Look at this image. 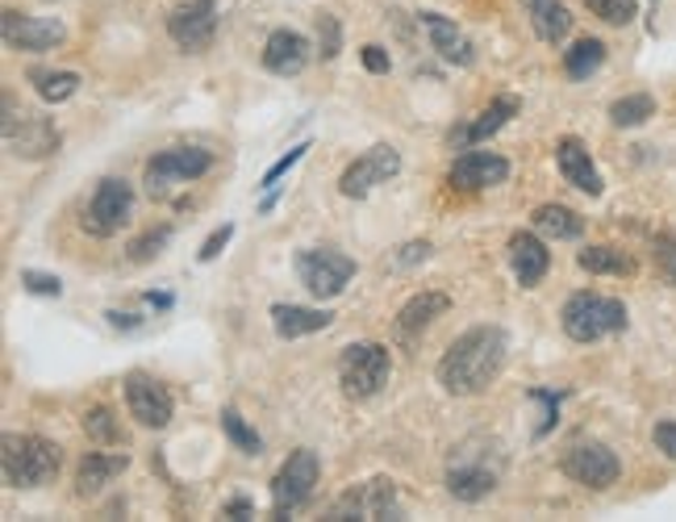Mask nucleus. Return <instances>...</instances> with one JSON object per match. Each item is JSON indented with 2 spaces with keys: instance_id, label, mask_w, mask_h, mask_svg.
<instances>
[{
  "instance_id": "obj_1",
  "label": "nucleus",
  "mask_w": 676,
  "mask_h": 522,
  "mask_svg": "<svg viewBox=\"0 0 676 522\" xmlns=\"http://www.w3.org/2000/svg\"><path fill=\"white\" fill-rule=\"evenodd\" d=\"M505 356H510V335L501 326H472L443 351L438 384L451 398H477L501 377Z\"/></svg>"
},
{
  "instance_id": "obj_2",
  "label": "nucleus",
  "mask_w": 676,
  "mask_h": 522,
  "mask_svg": "<svg viewBox=\"0 0 676 522\" xmlns=\"http://www.w3.org/2000/svg\"><path fill=\"white\" fill-rule=\"evenodd\" d=\"M505 477V447L493 435H468L451 447L447 468H443V485L456 502L477 505L484 502Z\"/></svg>"
},
{
  "instance_id": "obj_3",
  "label": "nucleus",
  "mask_w": 676,
  "mask_h": 522,
  "mask_svg": "<svg viewBox=\"0 0 676 522\" xmlns=\"http://www.w3.org/2000/svg\"><path fill=\"white\" fill-rule=\"evenodd\" d=\"M0 468H4V481L13 489H42V485H51L59 477L63 447L42 439V435H4Z\"/></svg>"
},
{
  "instance_id": "obj_4",
  "label": "nucleus",
  "mask_w": 676,
  "mask_h": 522,
  "mask_svg": "<svg viewBox=\"0 0 676 522\" xmlns=\"http://www.w3.org/2000/svg\"><path fill=\"white\" fill-rule=\"evenodd\" d=\"M0 130H4V146H9V155H18V160H51L55 151H59V126L55 118H46L39 109H18V101L4 93V121H0Z\"/></svg>"
},
{
  "instance_id": "obj_5",
  "label": "nucleus",
  "mask_w": 676,
  "mask_h": 522,
  "mask_svg": "<svg viewBox=\"0 0 676 522\" xmlns=\"http://www.w3.org/2000/svg\"><path fill=\"white\" fill-rule=\"evenodd\" d=\"M389 377H393V356H389L384 342L368 339L342 347V356H338V384H342V393L351 402L377 398L380 389L389 384Z\"/></svg>"
},
{
  "instance_id": "obj_6",
  "label": "nucleus",
  "mask_w": 676,
  "mask_h": 522,
  "mask_svg": "<svg viewBox=\"0 0 676 522\" xmlns=\"http://www.w3.org/2000/svg\"><path fill=\"white\" fill-rule=\"evenodd\" d=\"M559 322L573 342H597L626 326V305L618 297H601V293H573L559 309Z\"/></svg>"
},
{
  "instance_id": "obj_7",
  "label": "nucleus",
  "mask_w": 676,
  "mask_h": 522,
  "mask_svg": "<svg viewBox=\"0 0 676 522\" xmlns=\"http://www.w3.org/2000/svg\"><path fill=\"white\" fill-rule=\"evenodd\" d=\"M209 167H214V151H205V146H167L142 167V188H146L151 202H167L179 184L200 181Z\"/></svg>"
},
{
  "instance_id": "obj_8",
  "label": "nucleus",
  "mask_w": 676,
  "mask_h": 522,
  "mask_svg": "<svg viewBox=\"0 0 676 522\" xmlns=\"http://www.w3.org/2000/svg\"><path fill=\"white\" fill-rule=\"evenodd\" d=\"M318 477H321V460L318 452H309V447H297L288 460L280 464V472L272 477V514L276 519H288L293 510L314 498V489H318Z\"/></svg>"
},
{
  "instance_id": "obj_9",
  "label": "nucleus",
  "mask_w": 676,
  "mask_h": 522,
  "mask_svg": "<svg viewBox=\"0 0 676 522\" xmlns=\"http://www.w3.org/2000/svg\"><path fill=\"white\" fill-rule=\"evenodd\" d=\"M130 218H134V188H130V181L105 176V181L97 184L88 209H84L80 226L92 235V239H113Z\"/></svg>"
},
{
  "instance_id": "obj_10",
  "label": "nucleus",
  "mask_w": 676,
  "mask_h": 522,
  "mask_svg": "<svg viewBox=\"0 0 676 522\" xmlns=\"http://www.w3.org/2000/svg\"><path fill=\"white\" fill-rule=\"evenodd\" d=\"M297 276L318 302H330L351 284L356 260L342 251H330V247H305V251H297Z\"/></svg>"
},
{
  "instance_id": "obj_11",
  "label": "nucleus",
  "mask_w": 676,
  "mask_h": 522,
  "mask_svg": "<svg viewBox=\"0 0 676 522\" xmlns=\"http://www.w3.org/2000/svg\"><path fill=\"white\" fill-rule=\"evenodd\" d=\"M401 172V155L397 146H389V142H377V146H368L359 160H351L342 167V176H338V193L342 197H351V202H363L377 184L393 181Z\"/></svg>"
},
{
  "instance_id": "obj_12",
  "label": "nucleus",
  "mask_w": 676,
  "mask_h": 522,
  "mask_svg": "<svg viewBox=\"0 0 676 522\" xmlns=\"http://www.w3.org/2000/svg\"><path fill=\"white\" fill-rule=\"evenodd\" d=\"M326 519H401V502H397V485L389 481V477H377V481H363V485H351L342 498H338L330 510H326Z\"/></svg>"
},
{
  "instance_id": "obj_13",
  "label": "nucleus",
  "mask_w": 676,
  "mask_h": 522,
  "mask_svg": "<svg viewBox=\"0 0 676 522\" xmlns=\"http://www.w3.org/2000/svg\"><path fill=\"white\" fill-rule=\"evenodd\" d=\"M167 34L176 42L179 51L188 55H200L209 51V42L218 34V0H188V4H176L167 13Z\"/></svg>"
},
{
  "instance_id": "obj_14",
  "label": "nucleus",
  "mask_w": 676,
  "mask_h": 522,
  "mask_svg": "<svg viewBox=\"0 0 676 522\" xmlns=\"http://www.w3.org/2000/svg\"><path fill=\"white\" fill-rule=\"evenodd\" d=\"M0 39L9 51H51L67 39V25L59 18H30V13H18V9H4L0 13Z\"/></svg>"
},
{
  "instance_id": "obj_15",
  "label": "nucleus",
  "mask_w": 676,
  "mask_h": 522,
  "mask_svg": "<svg viewBox=\"0 0 676 522\" xmlns=\"http://www.w3.org/2000/svg\"><path fill=\"white\" fill-rule=\"evenodd\" d=\"M559 468H564L568 481L585 485V489H610L618 481V472H622V464L606 443H573L564 452Z\"/></svg>"
},
{
  "instance_id": "obj_16",
  "label": "nucleus",
  "mask_w": 676,
  "mask_h": 522,
  "mask_svg": "<svg viewBox=\"0 0 676 522\" xmlns=\"http://www.w3.org/2000/svg\"><path fill=\"white\" fill-rule=\"evenodd\" d=\"M126 405H130V418L146 426V431H163L172 422V414H176L172 393L155 377H146V372H130L126 377Z\"/></svg>"
},
{
  "instance_id": "obj_17",
  "label": "nucleus",
  "mask_w": 676,
  "mask_h": 522,
  "mask_svg": "<svg viewBox=\"0 0 676 522\" xmlns=\"http://www.w3.org/2000/svg\"><path fill=\"white\" fill-rule=\"evenodd\" d=\"M510 181V160H501L493 151H464L456 155V163L447 167V184L459 193H484V188H498Z\"/></svg>"
},
{
  "instance_id": "obj_18",
  "label": "nucleus",
  "mask_w": 676,
  "mask_h": 522,
  "mask_svg": "<svg viewBox=\"0 0 676 522\" xmlns=\"http://www.w3.org/2000/svg\"><path fill=\"white\" fill-rule=\"evenodd\" d=\"M517 109H522V101H517V97H510V93H501V97H493V101L480 109L477 118L468 121V126L451 130V139H447V142H451L456 151H468V146H477V142L493 139L501 126H505V121L517 118Z\"/></svg>"
},
{
  "instance_id": "obj_19",
  "label": "nucleus",
  "mask_w": 676,
  "mask_h": 522,
  "mask_svg": "<svg viewBox=\"0 0 676 522\" xmlns=\"http://www.w3.org/2000/svg\"><path fill=\"white\" fill-rule=\"evenodd\" d=\"M556 163H559V176L580 188V193H589V197H601V172H597L593 155H589V146L577 139V134H564L556 142Z\"/></svg>"
},
{
  "instance_id": "obj_20",
  "label": "nucleus",
  "mask_w": 676,
  "mask_h": 522,
  "mask_svg": "<svg viewBox=\"0 0 676 522\" xmlns=\"http://www.w3.org/2000/svg\"><path fill=\"white\" fill-rule=\"evenodd\" d=\"M510 268H514V276L522 289H535V284L547 276V268H552L547 242L538 239V235H531V230L510 235Z\"/></svg>"
},
{
  "instance_id": "obj_21",
  "label": "nucleus",
  "mask_w": 676,
  "mask_h": 522,
  "mask_svg": "<svg viewBox=\"0 0 676 522\" xmlns=\"http://www.w3.org/2000/svg\"><path fill=\"white\" fill-rule=\"evenodd\" d=\"M263 67L272 72V76H301L305 67H309V42L305 34L297 30H276L272 39L263 42Z\"/></svg>"
},
{
  "instance_id": "obj_22",
  "label": "nucleus",
  "mask_w": 676,
  "mask_h": 522,
  "mask_svg": "<svg viewBox=\"0 0 676 522\" xmlns=\"http://www.w3.org/2000/svg\"><path fill=\"white\" fill-rule=\"evenodd\" d=\"M418 21L426 25V34H430V46L447 63H456V67H472L477 63V46H472V39L451 18H443V13H418Z\"/></svg>"
},
{
  "instance_id": "obj_23",
  "label": "nucleus",
  "mask_w": 676,
  "mask_h": 522,
  "mask_svg": "<svg viewBox=\"0 0 676 522\" xmlns=\"http://www.w3.org/2000/svg\"><path fill=\"white\" fill-rule=\"evenodd\" d=\"M126 464H130L126 452H88L76 468V498H84V502L97 498L105 485L126 472Z\"/></svg>"
},
{
  "instance_id": "obj_24",
  "label": "nucleus",
  "mask_w": 676,
  "mask_h": 522,
  "mask_svg": "<svg viewBox=\"0 0 676 522\" xmlns=\"http://www.w3.org/2000/svg\"><path fill=\"white\" fill-rule=\"evenodd\" d=\"M447 309H451V297H447V293H435V289L414 293V297L397 309V335L401 339H414V335H422L435 318H443Z\"/></svg>"
},
{
  "instance_id": "obj_25",
  "label": "nucleus",
  "mask_w": 676,
  "mask_h": 522,
  "mask_svg": "<svg viewBox=\"0 0 676 522\" xmlns=\"http://www.w3.org/2000/svg\"><path fill=\"white\" fill-rule=\"evenodd\" d=\"M335 322L330 309H309V305H272V326L280 339H301V335H318Z\"/></svg>"
},
{
  "instance_id": "obj_26",
  "label": "nucleus",
  "mask_w": 676,
  "mask_h": 522,
  "mask_svg": "<svg viewBox=\"0 0 676 522\" xmlns=\"http://www.w3.org/2000/svg\"><path fill=\"white\" fill-rule=\"evenodd\" d=\"M577 263L589 276H635L639 272L635 255L622 251V247H610V242H597V247L577 251Z\"/></svg>"
},
{
  "instance_id": "obj_27",
  "label": "nucleus",
  "mask_w": 676,
  "mask_h": 522,
  "mask_svg": "<svg viewBox=\"0 0 676 522\" xmlns=\"http://www.w3.org/2000/svg\"><path fill=\"white\" fill-rule=\"evenodd\" d=\"M531 221H535L538 235H547V239H556V242H573L585 235V218H580L577 209L556 205V202L538 205L535 214H531Z\"/></svg>"
},
{
  "instance_id": "obj_28",
  "label": "nucleus",
  "mask_w": 676,
  "mask_h": 522,
  "mask_svg": "<svg viewBox=\"0 0 676 522\" xmlns=\"http://www.w3.org/2000/svg\"><path fill=\"white\" fill-rule=\"evenodd\" d=\"M526 4V13H531V25H535V34L543 42H564L568 39V30H573V13L559 4V0H522Z\"/></svg>"
},
{
  "instance_id": "obj_29",
  "label": "nucleus",
  "mask_w": 676,
  "mask_h": 522,
  "mask_svg": "<svg viewBox=\"0 0 676 522\" xmlns=\"http://www.w3.org/2000/svg\"><path fill=\"white\" fill-rule=\"evenodd\" d=\"M601 63H606V42L601 39H577L568 51H564V72H568V80H589Z\"/></svg>"
},
{
  "instance_id": "obj_30",
  "label": "nucleus",
  "mask_w": 676,
  "mask_h": 522,
  "mask_svg": "<svg viewBox=\"0 0 676 522\" xmlns=\"http://www.w3.org/2000/svg\"><path fill=\"white\" fill-rule=\"evenodd\" d=\"M647 118H656V97H647V93H631V97H618L610 105V121H614L618 130L643 126Z\"/></svg>"
},
{
  "instance_id": "obj_31",
  "label": "nucleus",
  "mask_w": 676,
  "mask_h": 522,
  "mask_svg": "<svg viewBox=\"0 0 676 522\" xmlns=\"http://www.w3.org/2000/svg\"><path fill=\"white\" fill-rule=\"evenodd\" d=\"M221 431H226V439L235 443L242 456H259V452H263V439H259V431L247 418H242L235 405H221Z\"/></svg>"
},
{
  "instance_id": "obj_32",
  "label": "nucleus",
  "mask_w": 676,
  "mask_h": 522,
  "mask_svg": "<svg viewBox=\"0 0 676 522\" xmlns=\"http://www.w3.org/2000/svg\"><path fill=\"white\" fill-rule=\"evenodd\" d=\"M34 88L46 105H63L80 93V76L76 72H34Z\"/></svg>"
},
{
  "instance_id": "obj_33",
  "label": "nucleus",
  "mask_w": 676,
  "mask_h": 522,
  "mask_svg": "<svg viewBox=\"0 0 676 522\" xmlns=\"http://www.w3.org/2000/svg\"><path fill=\"white\" fill-rule=\"evenodd\" d=\"M84 435L92 443H121V426L113 418V410L109 405H92L88 414H84Z\"/></svg>"
},
{
  "instance_id": "obj_34",
  "label": "nucleus",
  "mask_w": 676,
  "mask_h": 522,
  "mask_svg": "<svg viewBox=\"0 0 676 522\" xmlns=\"http://www.w3.org/2000/svg\"><path fill=\"white\" fill-rule=\"evenodd\" d=\"M589 13L601 18L606 25H631L639 13V0H585Z\"/></svg>"
},
{
  "instance_id": "obj_35",
  "label": "nucleus",
  "mask_w": 676,
  "mask_h": 522,
  "mask_svg": "<svg viewBox=\"0 0 676 522\" xmlns=\"http://www.w3.org/2000/svg\"><path fill=\"white\" fill-rule=\"evenodd\" d=\"M167 242H172V226L163 221V226H155V230H146L142 239L130 242V260H134V263H151L163 251V247H167Z\"/></svg>"
},
{
  "instance_id": "obj_36",
  "label": "nucleus",
  "mask_w": 676,
  "mask_h": 522,
  "mask_svg": "<svg viewBox=\"0 0 676 522\" xmlns=\"http://www.w3.org/2000/svg\"><path fill=\"white\" fill-rule=\"evenodd\" d=\"M652 260H656V272L668 284H676V235H656L652 239Z\"/></svg>"
},
{
  "instance_id": "obj_37",
  "label": "nucleus",
  "mask_w": 676,
  "mask_h": 522,
  "mask_svg": "<svg viewBox=\"0 0 676 522\" xmlns=\"http://www.w3.org/2000/svg\"><path fill=\"white\" fill-rule=\"evenodd\" d=\"M342 51V25H338L335 13H321L318 18V55L321 59H338Z\"/></svg>"
},
{
  "instance_id": "obj_38",
  "label": "nucleus",
  "mask_w": 676,
  "mask_h": 522,
  "mask_svg": "<svg viewBox=\"0 0 676 522\" xmlns=\"http://www.w3.org/2000/svg\"><path fill=\"white\" fill-rule=\"evenodd\" d=\"M21 289L34 293V297H63L59 276H46V272H34V268H21Z\"/></svg>"
},
{
  "instance_id": "obj_39",
  "label": "nucleus",
  "mask_w": 676,
  "mask_h": 522,
  "mask_svg": "<svg viewBox=\"0 0 676 522\" xmlns=\"http://www.w3.org/2000/svg\"><path fill=\"white\" fill-rule=\"evenodd\" d=\"M305 151H309V142H297V146H288V155H280L276 163H272V167H268V172H263V188H276L280 184V176H288V167H297L301 160H305Z\"/></svg>"
},
{
  "instance_id": "obj_40",
  "label": "nucleus",
  "mask_w": 676,
  "mask_h": 522,
  "mask_svg": "<svg viewBox=\"0 0 676 522\" xmlns=\"http://www.w3.org/2000/svg\"><path fill=\"white\" fill-rule=\"evenodd\" d=\"M235 239V226H230V221H226V226H221V230H214V235H209V239H205V247H200L197 251V260L200 263H214L221 255V247H226V242Z\"/></svg>"
},
{
  "instance_id": "obj_41",
  "label": "nucleus",
  "mask_w": 676,
  "mask_h": 522,
  "mask_svg": "<svg viewBox=\"0 0 676 522\" xmlns=\"http://www.w3.org/2000/svg\"><path fill=\"white\" fill-rule=\"evenodd\" d=\"M359 59H363V67H368L372 76H389V67H393L389 51H384V46H377V42H368V46L359 51Z\"/></svg>"
},
{
  "instance_id": "obj_42",
  "label": "nucleus",
  "mask_w": 676,
  "mask_h": 522,
  "mask_svg": "<svg viewBox=\"0 0 676 522\" xmlns=\"http://www.w3.org/2000/svg\"><path fill=\"white\" fill-rule=\"evenodd\" d=\"M652 439H656V447L668 456V460H676V422H656Z\"/></svg>"
},
{
  "instance_id": "obj_43",
  "label": "nucleus",
  "mask_w": 676,
  "mask_h": 522,
  "mask_svg": "<svg viewBox=\"0 0 676 522\" xmlns=\"http://www.w3.org/2000/svg\"><path fill=\"white\" fill-rule=\"evenodd\" d=\"M426 255H430V242H405V247H401V255L393 260V268H410V263L426 260Z\"/></svg>"
},
{
  "instance_id": "obj_44",
  "label": "nucleus",
  "mask_w": 676,
  "mask_h": 522,
  "mask_svg": "<svg viewBox=\"0 0 676 522\" xmlns=\"http://www.w3.org/2000/svg\"><path fill=\"white\" fill-rule=\"evenodd\" d=\"M221 514H230V519H247V514H251V502H247V498H235V502H226Z\"/></svg>"
},
{
  "instance_id": "obj_45",
  "label": "nucleus",
  "mask_w": 676,
  "mask_h": 522,
  "mask_svg": "<svg viewBox=\"0 0 676 522\" xmlns=\"http://www.w3.org/2000/svg\"><path fill=\"white\" fill-rule=\"evenodd\" d=\"M146 302L160 305V309H167V305H172V297H167V293H146Z\"/></svg>"
}]
</instances>
